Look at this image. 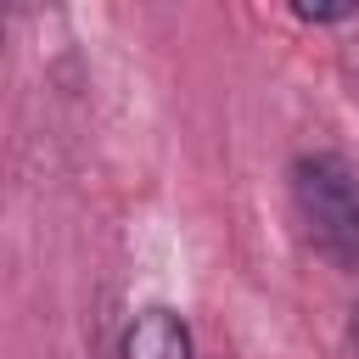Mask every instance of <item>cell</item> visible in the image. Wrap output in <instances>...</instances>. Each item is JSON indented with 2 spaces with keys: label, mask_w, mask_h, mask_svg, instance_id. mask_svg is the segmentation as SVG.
Here are the masks:
<instances>
[{
  "label": "cell",
  "mask_w": 359,
  "mask_h": 359,
  "mask_svg": "<svg viewBox=\"0 0 359 359\" xmlns=\"http://www.w3.org/2000/svg\"><path fill=\"white\" fill-rule=\"evenodd\" d=\"M123 359H191V325H185L174 309L151 303V309H140V314L129 320V331H123Z\"/></svg>",
  "instance_id": "2"
},
{
  "label": "cell",
  "mask_w": 359,
  "mask_h": 359,
  "mask_svg": "<svg viewBox=\"0 0 359 359\" xmlns=\"http://www.w3.org/2000/svg\"><path fill=\"white\" fill-rule=\"evenodd\" d=\"M303 22H342V17H359V6H297Z\"/></svg>",
  "instance_id": "3"
},
{
  "label": "cell",
  "mask_w": 359,
  "mask_h": 359,
  "mask_svg": "<svg viewBox=\"0 0 359 359\" xmlns=\"http://www.w3.org/2000/svg\"><path fill=\"white\" fill-rule=\"evenodd\" d=\"M292 208L325 264L359 269V174L337 151H309L292 163Z\"/></svg>",
  "instance_id": "1"
}]
</instances>
